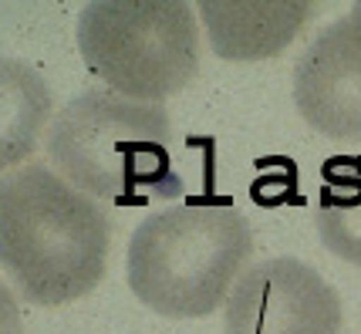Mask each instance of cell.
I'll use <instances>...</instances> for the list:
<instances>
[{
    "instance_id": "cell-4",
    "label": "cell",
    "mask_w": 361,
    "mask_h": 334,
    "mask_svg": "<svg viewBox=\"0 0 361 334\" xmlns=\"http://www.w3.org/2000/svg\"><path fill=\"white\" fill-rule=\"evenodd\" d=\"M85 68L115 95L159 105L200 68V27L183 0H94L78 17Z\"/></svg>"
},
{
    "instance_id": "cell-7",
    "label": "cell",
    "mask_w": 361,
    "mask_h": 334,
    "mask_svg": "<svg viewBox=\"0 0 361 334\" xmlns=\"http://www.w3.org/2000/svg\"><path fill=\"white\" fill-rule=\"evenodd\" d=\"M209 44L226 61H260L274 58L294 41L304 20L314 14L311 4H200Z\"/></svg>"
},
{
    "instance_id": "cell-10",
    "label": "cell",
    "mask_w": 361,
    "mask_h": 334,
    "mask_svg": "<svg viewBox=\"0 0 361 334\" xmlns=\"http://www.w3.org/2000/svg\"><path fill=\"white\" fill-rule=\"evenodd\" d=\"M0 334H20V307L4 284H0Z\"/></svg>"
},
{
    "instance_id": "cell-2",
    "label": "cell",
    "mask_w": 361,
    "mask_h": 334,
    "mask_svg": "<svg viewBox=\"0 0 361 334\" xmlns=\"http://www.w3.org/2000/svg\"><path fill=\"white\" fill-rule=\"evenodd\" d=\"M47 156L78 192L111 206H145L183 190L166 109L115 92L71 98L51 125Z\"/></svg>"
},
{
    "instance_id": "cell-1",
    "label": "cell",
    "mask_w": 361,
    "mask_h": 334,
    "mask_svg": "<svg viewBox=\"0 0 361 334\" xmlns=\"http://www.w3.org/2000/svg\"><path fill=\"white\" fill-rule=\"evenodd\" d=\"M0 264L27 301H78L102 284L109 216L47 166H20L0 179Z\"/></svg>"
},
{
    "instance_id": "cell-3",
    "label": "cell",
    "mask_w": 361,
    "mask_h": 334,
    "mask_svg": "<svg viewBox=\"0 0 361 334\" xmlns=\"http://www.w3.org/2000/svg\"><path fill=\"white\" fill-rule=\"evenodd\" d=\"M253 250V230L226 203H183L139 223L128 243V287L166 318L213 314Z\"/></svg>"
},
{
    "instance_id": "cell-9",
    "label": "cell",
    "mask_w": 361,
    "mask_h": 334,
    "mask_svg": "<svg viewBox=\"0 0 361 334\" xmlns=\"http://www.w3.org/2000/svg\"><path fill=\"white\" fill-rule=\"evenodd\" d=\"M317 233L331 254L361 267V159H331L317 203Z\"/></svg>"
},
{
    "instance_id": "cell-6",
    "label": "cell",
    "mask_w": 361,
    "mask_h": 334,
    "mask_svg": "<svg viewBox=\"0 0 361 334\" xmlns=\"http://www.w3.org/2000/svg\"><path fill=\"white\" fill-rule=\"evenodd\" d=\"M294 101L328 139H361V4L304 48L294 68Z\"/></svg>"
},
{
    "instance_id": "cell-5",
    "label": "cell",
    "mask_w": 361,
    "mask_h": 334,
    "mask_svg": "<svg viewBox=\"0 0 361 334\" xmlns=\"http://www.w3.org/2000/svg\"><path fill=\"white\" fill-rule=\"evenodd\" d=\"M341 297L304 260L253 264L226 297V334H338Z\"/></svg>"
},
{
    "instance_id": "cell-8",
    "label": "cell",
    "mask_w": 361,
    "mask_h": 334,
    "mask_svg": "<svg viewBox=\"0 0 361 334\" xmlns=\"http://www.w3.org/2000/svg\"><path fill=\"white\" fill-rule=\"evenodd\" d=\"M51 109L47 81L27 61L0 54V169L24 162L37 149Z\"/></svg>"
}]
</instances>
